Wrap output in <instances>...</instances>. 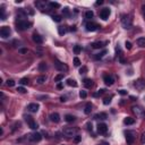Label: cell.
Returning <instances> with one entry per match:
<instances>
[{
    "instance_id": "1",
    "label": "cell",
    "mask_w": 145,
    "mask_h": 145,
    "mask_svg": "<svg viewBox=\"0 0 145 145\" xmlns=\"http://www.w3.org/2000/svg\"><path fill=\"white\" fill-rule=\"evenodd\" d=\"M32 23L28 21H26V19H23V21H17L16 22V26H17V30H19V31H26V30H28L30 27H31Z\"/></svg>"
},
{
    "instance_id": "2",
    "label": "cell",
    "mask_w": 145,
    "mask_h": 145,
    "mask_svg": "<svg viewBox=\"0 0 145 145\" xmlns=\"http://www.w3.org/2000/svg\"><path fill=\"white\" fill-rule=\"evenodd\" d=\"M121 25H122V27L126 28V30L131 28V26H133V21H131V18H130L128 15H122L121 16Z\"/></svg>"
},
{
    "instance_id": "3",
    "label": "cell",
    "mask_w": 145,
    "mask_h": 145,
    "mask_svg": "<svg viewBox=\"0 0 145 145\" xmlns=\"http://www.w3.org/2000/svg\"><path fill=\"white\" fill-rule=\"evenodd\" d=\"M26 140L31 143H36L42 140V135L40 133H32V134L26 135Z\"/></svg>"
},
{
    "instance_id": "4",
    "label": "cell",
    "mask_w": 145,
    "mask_h": 145,
    "mask_svg": "<svg viewBox=\"0 0 145 145\" xmlns=\"http://www.w3.org/2000/svg\"><path fill=\"white\" fill-rule=\"evenodd\" d=\"M131 109H133V112L138 118H140V119H144L145 118V109L144 108H142L140 105H134Z\"/></svg>"
},
{
    "instance_id": "5",
    "label": "cell",
    "mask_w": 145,
    "mask_h": 145,
    "mask_svg": "<svg viewBox=\"0 0 145 145\" xmlns=\"http://www.w3.org/2000/svg\"><path fill=\"white\" fill-rule=\"evenodd\" d=\"M125 135H126V142H127V144L131 145L135 140L136 133H135L134 130H127V131H125Z\"/></svg>"
},
{
    "instance_id": "6",
    "label": "cell",
    "mask_w": 145,
    "mask_h": 145,
    "mask_svg": "<svg viewBox=\"0 0 145 145\" xmlns=\"http://www.w3.org/2000/svg\"><path fill=\"white\" fill-rule=\"evenodd\" d=\"M25 120H26V122H27L28 127H30L31 129L36 130L37 128H39V125L36 124V121L33 119V118H32L31 116H26V117H25Z\"/></svg>"
},
{
    "instance_id": "7",
    "label": "cell",
    "mask_w": 145,
    "mask_h": 145,
    "mask_svg": "<svg viewBox=\"0 0 145 145\" xmlns=\"http://www.w3.org/2000/svg\"><path fill=\"white\" fill-rule=\"evenodd\" d=\"M77 128H72V127H67V128H65V129L62 130V133L65 136H67V137H74V136H76L77 134Z\"/></svg>"
},
{
    "instance_id": "8",
    "label": "cell",
    "mask_w": 145,
    "mask_h": 145,
    "mask_svg": "<svg viewBox=\"0 0 145 145\" xmlns=\"http://www.w3.org/2000/svg\"><path fill=\"white\" fill-rule=\"evenodd\" d=\"M10 28L8 27V26H2L1 27V30H0V36L2 37V39H7V37H9L10 35Z\"/></svg>"
},
{
    "instance_id": "9",
    "label": "cell",
    "mask_w": 145,
    "mask_h": 145,
    "mask_svg": "<svg viewBox=\"0 0 145 145\" xmlns=\"http://www.w3.org/2000/svg\"><path fill=\"white\" fill-rule=\"evenodd\" d=\"M134 86H135L136 90H138V91H143V90L145 88V81L143 79V78H140V79L135 81Z\"/></svg>"
},
{
    "instance_id": "10",
    "label": "cell",
    "mask_w": 145,
    "mask_h": 145,
    "mask_svg": "<svg viewBox=\"0 0 145 145\" xmlns=\"http://www.w3.org/2000/svg\"><path fill=\"white\" fill-rule=\"evenodd\" d=\"M35 6L39 9L44 10V9H47V8L50 7V2H48V1H35Z\"/></svg>"
},
{
    "instance_id": "11",
    "label": "cell",
    "mask_w": 145,
    "mask_h": 145,
    "mask_svg": "<svg viewBox=\"0 0 145 145\" xmlns=\"http://www.w3.org/2000/svg\"><path fill=\"white\" fill-rule=\"evenodd\" d=\"M85 26H86V30H87L88 32H94L100 27V26H99L96 23H94V22H87Z\"/></svg>"
},
{
    "instance_id": "12",
    "label": "cell",
    "mask_w": 145,
    "mask_h": 145,
    "mask_svg": "<svg viewBox=\"0 0 145 145\" xmlns=\"http://www.w3.org/2000/svg\"><path fill=\"white\" fill-rule=\"evenodd\" d=\"M110 13H111V11H110L109 8H103V9L100 10V14H99V15H100V17H101L103 21H107L109 18V16H110Z\"/></svg>"
},
{
    "instance_id": "13",
    "label": "cell",
    "mask_w": 145,
    "mask_h": 145,
    "mask_svg": "<svg viewBox=\"0 0 145 145\" xmlns=\"http://www.w3.org/2000/svg\"><path fill=\"white\" fill-rule=\"evenodd\" d=\"M103 81H104V83H105V85H108V86H111L114 83V78L112 77V75H109V74H107V75L103 76Z\"/></svg>"
},
{
    "instance_id": "14",
    "label": "cell",
    "mask_w": 145,
    "mask_h": 145,
    "mask_svg": "<svg viewBox=\"0 0 145 145\" xmlns=\"http://www.w3.org/2000/svg\"><path fill=\"white\" fill-rule=\"evenodd\" d=\"M107 131H108V126L105 124H99L98 125V133L99 134H101V135H104V134H107Z\"/></svg>"
},
{
    "instance_id": "15",
    "label": "cell",
    "mask_w": 145,
    "mask_h": 145,
    "mask_svg": "<svg viewBox=\"0 0 145 145\" xmlns=\"http://www.w3.org/2000/svg\"><path fill=\"white\" fill-rule=\"evenodd\" d=\"M56 67H57L58 70H60V72H67L68 70V67L65 65V63H62L60 61H56Z\"/></svg>"
},
{
    "instance_id": "16",
    "label": "cell",
    "mask_w": 145,
    "mask_h": 145,
    "mask_svg": "<svg viewBox=\"0 0 145 145\" xmlns=\"http://www.w3.org/2000/svg\"><path fill=\"white\" fill-rule=\"evenodd\" d=\"M39 104L37 103H30L27 105V110L30 111V112H37L39 111Z\"/></svg>"
},
{
    "instance_id": "17",
    "label": "cell",
    "mask_w": 145,
    "mask_h": 145,
    "mask_svg": "<svg viewBox=\"0 0 145 145\" xmlns=\"http://www.w3.org/2000/svg\"><path fill=\"white\" fill-rule=\"evenodd\" d=\"M33 41L35 42L36 44H42V43H43V39H42V36L40 35V34L34 33V34H33Z\"/></svg>"
},
{
    "instance_id": "18",
    "label": "cell",
    "mask_w": 145,
    "mask_h": 145,
    "mask_svg": "<svg viewBox=\"0 0 145 145\" xmlns=\"http://www.w3.org/2000/svg\"><path fill=\"white\" fill-rule=\"evenodd\" d=\"M50 120L52 122H59L60 121V116L58 112H53V113L50 114Z\"/></svg>"
},
{
    "instance_id": "19",
    "label": "cell",
    "mask_w": 145,
    "mask_h": 145,
    "mask_svg": "<svg viewBox=\"0 0 145 145\" xmlns=\"http://www.w3.org/2000/svg\"><path fill=\"white\" fill-rule=\"evenodd\" d=\"M104 44H105L104 42H95V43L92 44V48H94V49H100V48H103Z\"/></svg>"
},
{
    "instance_id": "20",
    "label": "cell",
    "mask_w": 145,
    "mask_h": 145,
    "mask_svg": "<svg viewBox=\"0 0 145 145\" xmlns=\"http://www.w3.org/2000/svg\"><path fill=\"white\" fill-rule=\"evenodd\" d=\"M136 42L140 48H145V37H140V39H137Z\"/></svg>"
},
{
    "instance_id": "21",
    "label": "cell",
    "mask_w": 145,
    "mask_h": 145,
    "mask_svg": "<svg viewBox=\"0 0 145 145\" xmlns=\"http://www.w3.org/2000/svg\"><path fill=\"white\" fill-rule=\"evenodd\" d=\"M134 122H135L134 118H130V117H127V118H125V120H124L125 125H133Z\"/></svg>"
},
{
    "instance_id": "22",
    "label": "cell",
    "mask_w": 145,
    "mask_h": 145,
    "mask_svg": "<svg viewBox=\"0 0 145 145\" xmlns=\"http://www.w3.org/2000/svg\"><path fill=\"white\" fill-rule=\"evenodd\" d=\"M67 84L69 86H72V87H77V82L75 79H72V78H69L67 81Z\"/></svg>"
},
{
    "instance_id": "23",
    "label": "cell",
    "mask_w": 145,
    "mask_h": 145,
    "mask_svg": "<svg viewBox=\"0 0 145 145\" xmlns=\"http://www.w3.org/2000/svg\"><path fill=\"white\" fill-rule=\"evenodd\" d=\"M65 120H66L67 122H72V121H75V117L72 116V114H66V116H65Z\"/></svg>"
},
{
    "instance_id": "24",
    "label": "cell",
    "mask_w": 145,
    "mask_h": 145,
    "mask_svg": "<svg viewBox=\"0 0 145 145\" xmlns=\"http://www.w3.org/2000/svg\"><path fill=\"white\" fill-rule=\"evenodd\" d=\"M91 111H92V104L91 103H87L86 105H85V110H84V112L86 114L91 113Z\"/></svg>"
},
{
    "instance_id": "25",
    "label": "cell",
    "mask_w": 145,
    "mask_h": 145,
    "mask_svg": "<svg viewBox=\"0 0 145 145\" xmlns=\"http://www.w3.org/2000/svg\"><path fill=\"white\" fill-rule=\"evenodd\" d=\"M93 11H91V10H87L86 13H85V18H87V19H92L93 18Z\"/></svg>"
},
{
    "instance_id": "26",
    "label": "cell",
    "mask_w": 145,
    "mask_h": 145,
    "mask_svg": "<svg viewBox=\"0 0 145 145\" xmlns=\"http://www.w3.org/2000/svg\"><path fill=\"white\" fill-rule=\"evenodd\" d=\"M105 54H107V51H105V50H103L102 52L98 53L96 56H94V58H95V59H101V58H103L104 56H105Z\"/></svg>"
},
{
    "instance_id": "27",
    "label": "cell",
    "mask_w": 145,
    "mask_h": 145,
    "mask_svg": "<svg viewBox=\"0 0 145 145\" xmlns=\"http://www.w3.org/2000/svg\"><path fill=\"white\" fill-rule=\"evenodd\" d=\"M84 85H85L86 87H91V86H92V81H91L90 78H85V79H84Z\"/></svg>"
},
{
    "instance_id": "28",
    "label": "cell",
    "mask_w": 145,
    "mask_h": 145,
    "mask_svg": "<svg viewBox=\"0 0 145 145\" xmlns=\"http://www.w3.org/2000/svg\"><path fill=\"white\" fill-rule=\"evenodd\" d=\"M95 119H107V113H99L95 116Z\"/></svg>"
},
{
    "instance_id": "29",
    "label": "cell",
    "mask_w": 145,
    "mask_h": 145,
    "mask_svg": "<svg viewBox=\"0 0 145 145\" xmlns=\"http://www.w3.org/2000/svg\"><path fill=\"white\" fill-rule=\"evenodd\" d=\"M45 81H47V77H45V76H40V77H37V79H36V82L39 84L44 83Z\"/></svg>"
},
{
    "instance_id": "30",
    "label": "cell",
    "mask_w": 145,
    "mask_h": 145,
    "mask_svg": "<svg viewBox=\"0 0 145 145\" xmlns=\"http://www.w3.org/2000/svg\"><path fill=\"white\" fill-rule=\"evenodd\" d=\"M61 79H63V72H62V74H59V75H57V76L54 77V82H60Z\"/></svg>"
},
{
    "instance_id": "31",
    "label": "cell",
    "mask_w": 145,
    "mask_h": 145,
    "mask_svg": "<svg viewBox=\"0 0 145 145\" xmlns=\"http://www.w3.org/2000/svg\"><path fill=\"white\" fill-rule=\"evenodd\" d=\"M39 69H40V72L45 70V69H47V65H45V62H41V63H40V66H39Z\"/></svg>"
},
{
    "instance_id": "32",
    "label": "cell",
    "mask_w": 145,
    "mask_h": 145,
    "mask_svg": "<svg viewBox=\"0 0 145 145\" xmlns=\"http://www.w3.org/2000/svg\"><path fill=\"white\" fill-rule=\"evenodd\" d=\"M58 32H59V34H60V35H63V34L66 33V30H65V27L59 26V27H58Z\"/></svg>"
},
{
    "instance_id": "33",
    "label": "cell",
    "mask_w": 145,
    "mask_h": 145,
    "mask_svg": "<svg viewBox=\"0 0 145 145\" xmlns=\"http://www.w3.org/2000/svg\"><path fill=\"white\" fill-rule=\"evenodd\" d=\"M81 51H82V48L79 47V45H75V47H74V52H75L76 54H78Z\"/></svg>"
},
{
    "instance_id": "34",
    "label": "cell",
    "mask_w": 145,
    "mask_h": 145,
    "mask_svg": "<svg viewBox=\"0 0 145 145\" xmlns=\"http://www.w3.org/2000/svg\"><path fill=\"white\" fill-rule=\"evenodd\" d=\"M79 96H81L82 99H86V96H87L86 91H81V92H79Z\"/></svg>"
},
{
    "instance_id": "35",
    "label": "cell",
    "mask_w": 145,
    "mask_h": 145,
    "mask_svg": "<svg viewBox=\"0 0 145 145\" xmlns=\"http://www.w3.org/2000/svg\"><path fill=\"white\" fill-rule=\"evenodd\" d=\"M50 7H51V8H59L60 5H59L58 2H50Z\"/></svg>"
},
{
    "instance_id": "36",
    "label": "cell",
    "mask_w": 145,
    "mask_h": 145,
    "mask_svg": "<svg viewBox=\"0 0 145 145\" xmlns=\"http://www.w3.org/2000/svg\"><path fill=\"white\" fill-rule=\"evenodd\" d=\"M85 72H87V67H85V66H83V67L79 69V74L82 75V74H85Z\"/></svg>"
},
{
    "instance_id": "37",
    "label": "cell",
    "mask_w": 145,
    "mask_h": 145,
    "mask_svg": "<svg viewBox=\"0 0 145 145\" xmlns=\"http://www.w3.org/2000/svg\"><path fill=\"white\" fill-rule=\"evenodd\" d=\"M74 65H75V66H77V67L79 66V65H81V60H79L77 57L74 58Z\"/></svg>"
},
{
    "instance_id": "38",
    "label": "cell",
    "mask_w": 145,
    "mask_h": 145,
    "mask_svg": "<svg viewBox=\"0 0 145 145\" xmlns=\"http://www.w3.org/2000/svg\"><path fill=\"white\" fill-rule=\"evenodd\" d=\"M52 18H53V21H54V22H57V23H59V22L61 21V17H60L59 15H54L53 17H52Z\"/></svg>"
},
{
    "instance_id": "39",
    "label": "cell",
    "mask_w": 145,
    "mask_h": 145,
    "mask_svg": "<svg viewBox=\"0 0 145 145\" xmlns=\"http://www.w3.org/2000/svg\"><path fill=\"white\" fill-rule=\"evenodd\" d=\"M7 85H8L9 87H11V86H14V85H15V82H14L13 79H8V81H7Z\"/></svg>"
},
{
    "instance_id": "40",
    "label": "cell",
    "mask_w": 145,
    "mask_h": 145,
    "mask_svg": "<svg viewBox=\"0 0 145 145\" xmlns=\"http://www.w3.org/2000/svg\"><path fill=\"white\" fill-rule=\"evenodd\" d=\"M21 84L22 85H26V84H28V79H27V78H22Z\"/></svg>"
},
{
    "instance_id": "41",
    "label": "cell",
    "mask_w": 145,
    "mask_h": 145,
    "mask_svg": "<svg viewBox=\"0 0 145 145\" xmlns=\"http://www.w3.org/2000/svg\"><path fill=\"white\" fill-rule=\"evenodd\" d=\"M110 102H111V99H110V98H105L103 100V103L105 104V105H107V104H109Z\"/></svg>"
},
{
    "instance_id": "42",
    "label": "cell",
    "mask_w": 145,
    "mask_h": 145,
    "mask_svg": "<svg viewBox=\"0 0 145 145\" xmlns=\"http://www.w3.org/2000/svg\"><path fill=\"white\" fill-rule=\"evenodd\" d=\"M17 91H18L19 93H26V90L24 87H18L17 88Z\"/></svg>"
},
{
    "instance_id": "43",
    "label": "cell",
    "mask_w": 145,
    "mask_h": 145,
    "mask_svg": "<svg viewBox=\"0 0 145 145\" xmlns=\"http://www.w3.org/2000/svg\"><path fill=\"white\" fill-rule=\"evenodd\" d=\"M140 142L143 143V144H145V131L142 134V137H140Z\"/></svg>"
},
{
    "instance_id": "44",
    "label": "cell",
    "mask_w": 145,
    "mask_h": 145,
    "mask_svg": "<svg viewBox=\"0 0 145 145\" xmlns=\"http://www.w3.org/2000/svg\"><path fill=\"white\" fill-rule=\"evenodd\" d=\"M125 44H126V48H127L128 50H130V49H131V44H130V42L126 41V43H125Z\"/></svg>"
},
{
    "instance_id": "45",
    "label": "cell",
    "mask_w": 145,
    "mask_h": 145,
    "mask_svg": "<svg viewBox=\"0 0 145 145\" xmlns=\"http://www.w3.org/2000/svg\"><path fill=\"white\" fill-rule=\"evenodd\" d=\"M118 93L121 94V95H126V94H127V92H126L125 90H119V91H118Z\"/></svg>"
},
{
    "instance_id": "46",
    "label": "cell",
    "mask_w": 145,
    "mask_h": 145,
    "mask_svg": "<svg viewBox=\"0 0 145 145\" xmlns=\"http://www.w3.org/2000/svg\"><path fill=\"white\" fill-rule=\"evenodd\" d=\"M1 19H5V9L1 8Z\"/></svg>"
},
{
    "instance_id": "47",
    "label": "cell",
    "mask_w": 145,
    "mask_h": 145,
    "mask_svg": "<svg viewBox=\"0 0 145 145\" xmlns=\"http://www.w3.org/2000/svg\"><path fill=\"white\" fill-rule=\"evenodd\" d=\"M62 13L65 14L66 16H69V11H68V8H65L63 10H62Z\"/></svg>"
},
{
    "instance_id": "48",
    "label": "cell",
    "mask_w": 145,
    "mask_h": 145,
    "mask_svg": "<svg viewBox=\"0 0 145 145\" xmlns=\"http://www.w3.org/2000/svg\"><path fill=\"white\" fill-rule=\"evenodd\" d=\"M102 4H103V0H99V1H96V2H95V5H96V6L102 5Z\"/></svg>"
},
{
    "instance_id": "49",
    "label": "cell",
    "mask_w": 145,
    "mask_h": 145,
    "mask_svg": "<svg viewBox=\"0 0 145 145\" xmlns=\"http://www.w3.org/2000/svg\"><path fill=\"white\" fill-rule=\"evenodd\" d=\"M142 13H143V16H144V19H145V6H142Z\"/></svg>"
},
{
    "instance_id": "50",
    "label": "cell",
    "mask_w": 145,
    "mask_h": 145,
    "mask_svg": "<svg viewBox=\"0 0 145 145\" xmlns=\"http://www.w3.org/2000/svg\"><path fill=\"white\" fill-rule=\"evenodd\" d=\"M79 140H81V136H76V137H75V142H76V143H78Z\"/></svg>"
},
{
    "instance_id": "51",
    "label": "cell",
    "mask_w": 145,
    "mask_h": 145,
    "mask_svg": "<svg viewBox=\"0 0 145 145\" xmlns=\"http://www.w3.org/2000/svg\"><path fill=\"white\" fill-rule=\"evenodd\" d=\"M61 101H62V102H65V101H67V100H66V96H61Z\"/></svg>"
},
{
    "instance_id": "52",
    "label": "cell",
    "mask_w": 145,
    "mask_h": 145,
    "mask_svg": "<svg viewBox=\"0 0 145 145\" xmlns=\"http://www.w3.org/2000/svg\"><path fill=\"white\" fill-rule=\"evenodd\" d=\"M19 51H21L22 53H25V52L27 51V50H26V49H22V50H19Z\"/></svg>"
},
{
    "instance_id": "53",
    "label": "cell",
    "mask_w": 145,
    "mask_h": 145,
    "mask_svg": "<svg viewBox=\"0 0 145 145\" xmlns=\"http://www.w3.org/2000/svg\"><path fill=\"white\" fill-rule=\"evenodd\" d=\"M58 88H62V85H61V84H58Z\"/></svg>"
}]
</instances>
